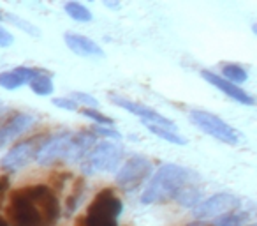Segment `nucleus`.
<instances>
[{"mask_svg": "<svg viewBox=\"0 0 257 226\" xmlns=\"http://www.w3.org/2000/svg\"><path fill=\"white\" fill-rule=\"evenodd\" d=\"M121 212V201L113 194L111 189H104L97 193L93 201L88 207L90 215H104V217H113L116 219Z\"/></svg>", "mask_w": 257, "mask_h": 226, "instance_id": "nucleus-11", "label": "nucleus"}, {"mask_svg": "<svg viewBox=\"0 0 257 226\" xmlns=\"http://www.w3.org/2000/svg\"><path fill=\"white\" fill-rule=\"evenodd\" d=\"M201 76H203L204 80H206L210 85H213L215 89H218L220 92H224L225 96H229L231 99L238 101V103L241 104H248V106H252L255 101L252 99V96L250 94H246L245 90L241 89V87H238L236 83L229 82V80L222 78V76L215 74V72L211 71H201Z\"/></svg>", "mask_w": 257, "mask_h": 226, "instance_id": "nucleus-10", "label": "nucleus"}, {"mask_svg": "<svg viewBox=\"0 0 257 226\" xmlns=\"http://www.w3.org/2000/svg\"><path fill=\"white\" fill-rule=\"evenodd\" d=\"M222 78L229 80L232 83H245L248 80V72L236 64H224L222 65Z\"/></svg>", "mask_w": 257, "mask_h": 226, "instance_id": "nucleus-19", "label": "nucleus"}, {"mask_svg": "<svg viewBox=\"0 0 257 226\" xmlns=\"http://www.w3.org/2000/svg\"><path fill=\"white\" fill-rule=\"evenodd\" d=\"M81 115L88 117V119L95 120L97 124H100V126H113V119H109V117H106L104 113H99L97 110H93V108H83L81 110Z\"/></svg>", "mask_w": 257, "mask_h": 226, "instance_id": "nucleus-22", "label": "nucleus"}, {"mask_svg": "<svg viewBox=\"0 0 257 226\" xmlns=\"http://www.w3.org/2000/svg\"><path fill=\"white\" fill-rule=\"evenodd\" d=\"M0 226H8V221H6V219L0 217Z\"/></svg>", "mask_w": 257, "mask_h": 226, "instance_id": "nucleus-29", "label": "nucleus"}, {"mask_svg": "<svg viewBox=\"0 0 257 226\" xmlns=\"http://www.w3.org/2000/svg\"><path fill=\"white\" fill-rule=\"evenodd\" d=\"M121 158H123L121 145L100 143L93 147L90 152H86L81 168L86 175H93L97 172H113V170L118 168Z\"/></svg>", "mask_w": 257, "mask_h": 226, "instance_id": "nucleus-3", "label": "nucleus"}, {"mask_svg": "<svg viewBox=\"0 0 257 226\" xmlns=\"http://www.w3.org/2000/svg\"><path fill=\"white\" fill-rule=\"evenodd\" d=\"M34 124H36V117L27 115V113H20V115L13 117L6 126L0 127V147H4L6 143L13 141L15 138L22 136Z\"/></svg>", "mask_w": 257, "mask_h": 226, "instance_id": "nucleus-13", "label": "nucleus"}, {"mask_svg": "<svg viewBox=\"0 0 257 226\" xmlns=\"http://www.w3.org/2000/svg\"><path fill=\"white\" fill-rule=\"evenodd\" d=\"M197 177L190 170H185L178 165H164L152 182L148 184L147 191L143 193V203H157V201H168L176 198L185 187H189L190 180H196Z\"/></svg>", "mask_w": 257, "mask_h": 226, "instance_id": "nucleus-2", "label": "nucleus"}, {"mask_svg": "<svg viewBox=\"0 0 257 226\" xmlns=\"http://www.w3.org/2000/svg\"><path fill=\"white\" fill-rule=\"evenodd\" d=\"M190 120L199 127L201 131H204L210 136L217 138V140L224 141L229 145H236L238 143V134L232 129L229 124H225L220 117L213 115L210 111H203V110H194L190 113Z\"/></svg>", "mask_w": 257, "mask_h": 226, "instance_id": "nucleus-4", "label": "nucleus"}, {"mask_svg": "<svg viewBox=\"0 0 257 226\" xmlns=\"http://www.w3.org/2000/svg\"><path fill=\"white\" fill-rule=\"evenodd\" d=\"M29 85H30V89L37 94V96H50V94L53 92V89H55L51 78L44 74L43 71H41L37 76H34V78L29 82Z\"/></svg>", "mask_w": 257, "mask_h": 226, "instance_id": "nucleus-17", "label": "nucleus"}, {"mask_svg": "<svg viewBox=\"0 0 257 226\" xmlns=\"http://www.w3.org/2000/svg\"><path fill=\"white\" fill-rule=\"evenodd\" d=\"M102 4L106 6L107 9H111V11L120 9V2H118V0H102Z\"/></svg>", "mask_w": 257, "mask_h": 226, "instance_id": "nucleus-28", "label": "nucleus"}, {"mask_svg": "<svg viewBox=\"0 0 257 226\" xmlns=\"http://www.w3.org/2000/svg\"><path fill=\"white\" fill-rule=\"evenodd\" d=\"M93 136L88 133H79L76 134V136H72L71 140V145H69L67 152H65L64 158L67 159V161H79L81 158H85V154L88 152V148L93 145Z\"/></svg>", "mask_w": 257, "mask_h": 226, "instance_id": "nucleus-15", "label": "nucleus"}, {"mask_svg": "<svg viewBox=\"0 0 257 226\" xmlns=\"http://www.w3.org/2000/svg\"><path fill=\"white\" fill-rule=\"evenodd\" d=\"M15 43V37L9 30H6L4 27H0V48H9Z\"/></svg>", "mask_w": 257, "mask_h": 226, "instance_id": "nucleus-26", "label": "nucleus"}, {"mask_svg": "<svg viewBox=\"0 0 257 226\" xmlns=\"http://www.w3.org/2000/svg\"><path fill=\"white\" fill-rule=\"evenodd\" d=\"M152 173V165L145 158H131L116 173V184L125 191L138 189Z\"/></svg>", "mask_w": 257, "mask_h": 226, "instance_id": "nucleus-5", "label": "nucleus"}, {"mask_svg": "<svg viewBox=\"0 0 257 226\" xmlns=\"http://www.w3.org/2000/svg\"><path fill=\"white\" fill-rule=\"evenodd\" d=\"M64 11L69 15V18L76 20V22H81V23H88L93 20L92 11H88V8L78 2V0H71L67 4L64 6Z\"/></svg>", "mask_w": 257, "mask_h": 226, "instance_id": "nucleus-16", "label": "nucleus"}, {"mask_svg": "<svg viewBox=\"0 0 257 226\" xmlns=\"http://www.w3.org/2000/svg\"><path fill=\"white\" fill-rule=\"evenodd\" d=\"M60 215L55 194L46 186H30L13 191L8 207L11 226H53Z\"/></svg>", "mask_w": 257, "mask_h": 226, "instance_id": "nucleus-1", "label": "nucleus"}, {"mask_svg": "<svg viewBox=\"0 0 257 226\" xmlns=\"http://www.w3.org/2000/svg\"><path fill=\"white\" fill-rule=\"evenodd\" d=\"M64 41L67 44V48L71 51H74L79 57H92V58H100L104 57V51L99 44L93 39L86 36H81V34H74V32H67L64 36Z\"/></svg>", "mask_w": 257, "mask_h": 226, "instance_id": "nucleus-12", "label": "nucleus"}, {"mask_svg": "<svg viewBox=\"0 0 257 226\" xmlns=\"http://www.w3.org/2000/svg\"><path fill=\"white\" fill-rule=\"evenodd\" d=\"M53 104L58 108H64V110H69V111L78 110V103H76L74 99H71V97H57V99H53Z\"/></svg>", "mask_w": 257, "mask_h": 226, "instance_id": "nucleus-25", "label": "nucleus"}, {"mask_svg": "<svg viewBox=\"0 0 257 226\" xmlns=\"http://www.w3.org/2000/svg\"><path fill=\"white\" fill-rule=\"evenodd\" d=\"M39 72H41L39 69H32V67H16L13 71L0 72V87H4L8 90H15L18 87L25 85V83H29Z\"/></svg>", "mask_w": 257, "mask_h": 226, "instance_id": "nucleus-14", "label": "nucleus"}, {"mask_svg": "<svg viewBox=\"0 0 257 226\" xmlns=\"http://www.w3.org/2000/svg\"><path fill=\"white\" fill-rule=\"evenodd\" d=\"M145 126L148 127V131H150V133L157 134V136L164 138V140L171 141V143H175V145H185L187 143V141L183 140V138L180 136V134L175 133V129H169V127L157 126V124H154V122H145Z\"/></svg>", "mask_w": 257, "mask_h": 226, "instance_id": "nucleus-18", "label": "nucleus"}, {"mask_svg": "<svg viewBox=\"0 0 257 226\" xmlns=\"http://www.w3.org/2000/svg\"><path fill=\"white\" fill-rule=\"evenodd\" d=\"M37 138L34 140H27L22 141V143L15 145L8 154L4 156L2 159V168L8 170V172H16V170L23 168L25 165H29V161L32 158H36V152H37Z\"/></svg>", "mask_w": 257, "mask_h": 226, "instance_id": "nucleus-8", "label": "nucleus"}, {"mask_svg": "<svg viewBox=\"0 0 257 226\" xmlns=\"http://www.w3.org/2000/svg\"><path fill=\"white\" fill-rule=\"evenodd\" d=\"M239 207V200L232 194H215L210 200H206L204 203H201L196 208V217L197 219H210L215 215H222L225 212L236 210Z\"/></svg>", "mask_w": 257, "mask_h": 226, "instance_id": "nucleus-7", "label": "nucleus"}, {"mask_svg": "<svg viewBox=\"0 0 257 226\" xmlns=\"http://www.w3.org/2000/svg\"><path fill=\"white\" fill-rule=\"evenodd\" d=\"M71 140H72L71 133H62V134H58V136L48 140L43 147L37 148V152H36L37 163H39V165H51V163L64 158L69 145H71Z\"/></svg>", "mask_w": 257, "mask_h": 226, "instance_id": "nucleus-9", "label": "nucleus"}, {"mask_svg": "<svg viewBox=\"0 0 257 226\" xmlns=\"http://www.w3.org/2000/svg\"><path fill=\"white\" fill-rule=\"evenodd\" d=\"M71 99H74L76 103L85 104L86 108H97V106H99V101H97L93 96H90V94H85V92H72L71 94Z\"/></svg>", "mask_w": 257, "mask_h": 226, "instance_id": "nucleus-23", "label": "nucleus"}, {"mask_svg": "<svg viewBox=\"0 0 257 226\" xmlns=\"http://www.w3.org/2000/svg\"><path fill=\"white\" fill-rule=\"evenodd\" d=\"M88 2H93V0H88Z\"/></svg>", "mask_w": 257, "mask_h": 226, "instance_id": "nucleus-30", "label": "nucleus"}, {"mask_svg": "<svg viewBox=\"0 0 257 226\" xmlns=\"http://www.w3.org/2000/svg\"><path fill=\"white\" fill-rule=\"evenodd\" d=\"M8 187H9V179L6 175H2L0 177V205H2V196L8 191Z\"/></svg>", "mask_w": 257, "mask_h": 226, "instance_id": "nucleus-27", "label": "nucleus"}, {"mask_svg": "<svg viewBox=\"0 0 257 226\" xmlns=\"http://www.w3.org/2000/svg\"><path fill=\"white\" fill-rule=\"evenodd\" d=\"M93 131H95L97 134H100V136L111 138V140H121V134L118 133L116 129H111L109 126H100L99 124V127H93Z\"/></svg>", "mask_w": 257, "mask_h": 226, "instance_id": "nucleus-24", "label": "nucleus"}, {"mask_svg": "<svg viewBox=\"0 0 257 226\" xmlns=\"http://www.w3.org/2000/svg\"><path fill=\"white\" fill-rule=\"evenodd\" d=\"M111 101H113L116 106L131 111V113H134V115L141 117L145 122H154V124H157V126L169 127V129H176V126H175L173 120L162 117L161 113H157V111L154 110V108L145 106V104H141V103H134V101L125 99V97H118V96H111Z\"/></svg>", "mask_w": 257, "mask_h": 226, "instance_id": "nucleus-6", "label": "nucleus"}, {"mask_svg": "<svg viewBox=\"0 0 257 226\" xmlns=\"http://www.w3.org/2000/svg\"><path fill=\"white\" fill-rule=\"evenodd\" d=\"M248 214H243V212H225L224 217H220L215 226H241L246 221Z\"/></svg>", "mask_w": 257, "mask_h": 226, "instance_id": "nucleus-21", "label": "nucleus"}, {"mask_svg": "<svg viewBox=\"0 0 257 226\" xmlns=\"http://www.w3.org/2000/svg\"><path fill=\"white\" fill-rule=\"evenodd\" d=\"M2 20H6V22L13 23L15 27H18V29H22L23 32L30 34V36H41V30L37 29L36 25H32V23H29L27 20L20 18V16L13 15V13H2Z\"/></svg>", "mask_w": 257, "mask_h": 226, "instance_id": "nucleus-20", "label": "nucleus"}]
</instances>
